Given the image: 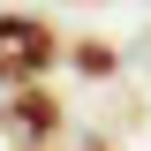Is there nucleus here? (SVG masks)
Here are the masks:
<instances>
[{
  "label": "nucleus",
  "instance_id": "2",
  "mask_svg": "<svg viewBox=\"0 0 151 151\" xmlns=\"http://www.w3.org/2000/svg\"><path fill=\"white\" fill-rule=\"evenodd\" d=\"M53 121H60V106L45 91H15V98H8V129H15V136H45Z\"/></svg>",
  "mask_w": 151,
  "mask_h": 151
},
{
  "label": "nucleus",
  "instance_id": "3",
  "mask_svg": "<svg viewBox=\"0 0 151 151\" xmlns=\"http://www.w3.org/2000/svg\"><path fill=\"white\" fill-rule=\"evenodd\" d=\"M76 68L83 76H106L113 68V45H91V38H83V45H76Z\"/></svg>",
  "mask_w": 151,
  "mask_h": 151
},
{
  "label": "nucleus",
  "instance_id": "1",
  "mask_svg": "<svg viewBox=\"0 0 151 151\" xmlns=\"http://www.w3.org/2000/svg\"><path fill=\"white\" fill-rule=\"evenodd\" d=\"M53 60V30L38 15H0V83H30Z\"/></svg>",
  "mask_w": 151,
  "mask_h": 151
}]
</instances>
